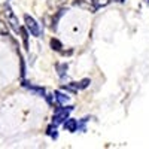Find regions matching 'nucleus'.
<instances>
[{
  "instance_id": "2",
  "label": "nucleus",
  "mask_w": 149,
  "mask_h": 149,
  "mask_svg": "<svg viewBox=\"0 0 149 149\" xmlns=\"http://www.w3.org/2000/svg\"><path fill=\"white\" fill-rule=\"evenodd\" d=\"M73 5L84 9V10H88V12H95L98 9V6L95 5L94 0H74Z\"/></svg>"
},
{
  "instance_id": "9",
  "label": "nucleus",
  "mask_w": 149,
  "mask_h": 149,
  "mask_svg": "<svg viewBox=\"0 0 149 149\" xmlns=\"http://www.w3.org/2000/svg\"><path fill=\"white\" fill-rule=\"evenodd\" d=\"M51 46H52V49H55V51H60V49L63 48V45H61V42L58 39H52L51 40Z\"/></svg>"
},
{
  "instance_id": "8",
  "label": "nucleus",
  "mask_w": 149,
  "mask_h": 149,
  "mask_svg": "<svg viewBox=\"0 0 149 149\" xmlns=\"http://www.w3.org/2000/svg\"><path fill=\"white\" fill-rule=\"evenodd\" d=\"M63 3H64V0H48V6L49 8H54V9L60 8Z\"/></svg>"
},
{
  "instance_id": "6",
  "label": "nucleus",
  "mask_w": 149,
  "mask_h": 149,
  "mask_svg": "<svg viewBox=\"0 0 149 149\" xmlns=\"http://www.w3.org/2000/svg\"><path fill=\"white\" fill-rule=\"evenodd\" d=\"M55 98H57V102H58V104H66V103H69V95H66V94H63V93H60V91H55Z\"/></svg>"
},
{
  "instance_id": "12",
  "label": "nucleus",
  "mask_w": 149,
  "mask_h": 149,
  "mask_svg": "<svg viewBox=\"0 0 149 149\" xmlns=\"http://www.w3.org/2000/svg\"><path fill=\"white\" fill-rule=\"evenodd\" d=\"M48 134L51 136V137H54V139H57V130H55V125L52 127H48Z\"/></svg>"
},
{
  "instance_id": "7",
  "label": "nucleus",
  "mask_w": 149,
  "mask_h": 149,
  "mask_svg": "<svg viewBox=\"0 0 149 149\" xmlns=\"http://www.w3.org/2000/svg\"><path fill=\"white\" fill-rule=\"evenodd\" d=\"M19 33H21V37H22V42H24V46H26L29 49V34L26 31V29L19 27Z\"/></svg>"
},
{
  "instance_id": "13",
  "label": "nucleus",
  "mask_w": 149,
  "mask_h": 149,
  "mask_svg": "<svg viewBox=\"0 0 149 149\" xmlns=\"http://www.w3.org/2000/svg\"><path fill=\"white\" fill-rule=\"evenodd\" d=\"M90 84H91V81H90V79H84V81H81V82H79L78 88H86V86H88Z\"/></svg>"
},
{
  "instance_id": "10",
  "label": "nucleus",
  "mask_w": 149,
  "mask_h": 149,
  "mask_svg": "<svg viewBox=\"0 0 149 149\" xmlns=\"http://www.w3.org/2000/svg\"><path fill=\"white\" fill-rule=\"evenodd\" d=\"M9 29H8V24L3 22V21H0V34H8Z\"/></svg>"
},
{
  "instance_id": "1",
  "label": "nucleus",
  "mask_w": 149,
  "mask_h": 149,
  "mask_svg": "<svg viewBox=\"0 0 149 149\" xmlns=\"http://www.w3.org/2000/svg\"><path fill=\"white\" fill-rule=\"evenodd\" d=\"M73 110V107L72 106H67V107H64L63 104H60V107H57L55 109V112H54V124L57 125V124H61V122H64L67 118H69V113Z\"/></svg>"
},
{
  "instance_id": "4",
  "label": "nucleus",
  "mask_w": 149,
  "mask_h": 149,
  "mask_svg": "<svg viewBox=\"0 0 149 149\" xmlns=\"http://www.w3.org/2000/svg\"><path fill=\"white\" fill-rule=\"evenodd\" d=\"M24 21H26V26H27V29L30 30V33H31L33 36H36V37H39V36H40L39 24H37L30 15H26V17H24Z\"/></svg>"
},
{
  "instance_id": "11",
  "label": "nucleus",
  "mask_w": 149,
  "mask_h": 149,
  "mask_svg": "<svg viewBox=\"0 0 149 149\" xmlns=\"http://www.w3.org/2000/svg\"><path fill=\"white\" fill-rule=\"evenodd\" d=\"M57 69H58V74H60V76H64V70H67V64H58Z\"/></svg>"
},
{
  "instance_id": "3",
  "label": "nucleus",
  "mask_w": 149,
  "mask_h": 149,
  "mask_svg": "<svg viewBox=\"0 0 149 149\" xmlns=\"http://www.w3.org/2000/svg\"><path fill=\"white\" fill-rule=\"evenodd\" d=\"M5 9H6V12H5V14H6L8 22L10 24V27L14 29V31H15V33H18V31H19V26H18V18L15 17V14H14V12H12V9H10V6H9V5H6V6H5Z\"/></svg>"
},
{
  "instance_id": "14",
  "label": "nucleus",
  "mask_w": 149,
  "mask_h": 149,
  "mask_svg": "<svg viewBox=\"0 0 149 149\" xmlns=\"http://www.w3.org/2000/svg\"><path fill=\"white\" fill-rule=\"evenodd\" d=\"M94 2H95V5H97L98 8H100V6H106V5H109L110 0H94Z\"/></svg>"
},
{
  "instance_id": "5",
  "label": "nucleus",
  "mask_w": 149,
  "mask_h": 149,
  "mask_svg": "<svg viewBox=\"0 0 149 149\" xmlns=\"http://www.w3.org/2000/svg\"><path fill=\"white\" fill-rule=\"evenodd\" d=\"M64 128L67 131H70V133H74V131L78 130V121L76 119H72V118H67L64 121Z\"/></svg>"
}]
</instances>
